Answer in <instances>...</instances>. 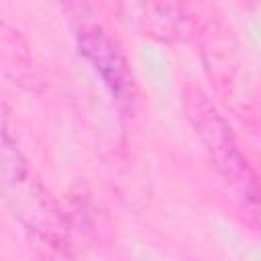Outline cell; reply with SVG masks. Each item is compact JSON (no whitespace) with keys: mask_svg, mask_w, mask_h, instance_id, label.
Returning a JSON list of instances; mask_svg holds the SVG:
<instances>
[{"mask_svg":"<svg viewBox=\"0 0 261 261\" xmlns=\"http://www.w3.org/2000/svg\"><path fill=\"white\" fill-rule=\"evenodd\" d=\"M188 116L192 118L202 143L206 145L216 169L245 196V202L251 208H257V179L247 161L241 153L230 126L222 120V116L214 110V106L200 96L198 92L188 94Z\"/></svg>","mask_w":261,"mask_h":261,"instance_id":"obj_1","label":"cell"},{"mask_svg":"<svg viewBox=\"0 0 261 261\" xmlns=\"http://www.w3.org/2000/svg\"><path fill=\"white\" fill-rule=\"evenodd\" d=\"M77 43L82 55L92 63L110 92L122 102L133 100V73L122 51L108 37V33L100 24H84L77 31Z\"/></svg>","mask_w":261,"mask_h":261,"instance_id":"obj_2","label":"cell"}]
</instances>
